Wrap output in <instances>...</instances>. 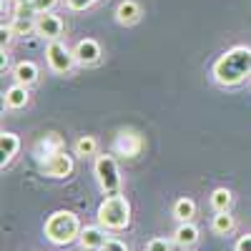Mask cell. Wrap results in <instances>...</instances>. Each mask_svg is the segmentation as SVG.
I'll return each mask as SVG.
<instances>
[{
	"label": "cell",
	"mask_w": 251,
	"mask_h": 251,
	"mask_svg": "<svg viewBox=\"0 0 251 251\" xmlns=\"http://www.w3.org/2000/svg\"><path fill=\"white\" fill-rule=\"evenodd\" d=\"M13 75H15V83H20V86H33L40 75V71L33 60H20L13 68Z\"/></svg>",
	"instance_id": "obj_15"
},
{
	"label": "cell",
	"mask_w": 251,
	"mask_h": 251,
	"mask_svg": "<svg viewBox=\"0 0 251 251\" xmlns=\"http://www.w3.org/2000/svg\"><path fill=\"white\" fill-rule=\"evenodd\" d=\"M78 241H80V246L86 251H100L103 244L108 241V236H106V231H103V226H86L80 231Z\"/></svg>",
	"instance_id": "obj_10"
},
{
	"label": "cell",
	"mask_w": 251,
	"mask_h": 251,
	"mask_svg": "<svg viewBox=\"0 0 251 251\" xmlns=\"http://www.w3.org/2000/svg\"><path fill=\"white\" fill-rule=\"evenodd\" d=\"M28 100H30L28 86H20V83H15V86H10V88L5 91V108H10V111L25 108Z\"/></svg>",
	"instance_id": "obj_14"
},
{
	"label": "cell",
	"mask_w": 251,
	"mask_h": 251,
	"mask_svg": "<svg viewBox=\"0 0 251 251\" xmlns=\"http://www.w3.org/2000/svg\"><path fill=\"white\" fill-rule=\"evenodd\" d=\"M80 221L73 211H55L46 221V239L55 246H68L80 239Z\"/></svg>",
	"instance_id": "obj_2"
},
{
	"label": "cell",
	"mask_w": 251,
	"mask_h": 251,
	"mask_svg": "<svg viewBox=\"0 0 251 251\" xmlns=\"http://www.w3.org/2000/svg\"><path fill=\"white\" fill-rule=\"evenodd\" d=\"M100 251H128V246H126L123 241H118V239H108Z\"/></svg>",
	"instance_id": "obj_25"
},
{
	"label": "cell",
	"mask_w": 251,
	"mask_h": 251,
	"mask_svg": "<svg viewBox=\"0 0 251 251\" xmlns=\"http://www.w3.org/2000/svg\"><path fill=\"white\" fill-rule=\"evenodd\" d=\"M73 55H75V63H80V66H93V63L100 60L103 50H100V46H98V40L83 38V40H78Z\"/></svg>",
	"instance_id": "obj_9"
},
{
	"label": "cell",
	"mask_w": 251,
	"mask_h": 251,
	"mask_svg": "<svg viewBox=\"0 0 251 251\" xmlns=\"http://www.w3.org/2000/svg\"><path fill=\"white\" fill-rule=\"evenodd\" d=\"M234 226H236V221H234V216L228 214V211H216V216H214V221H211L214 234H219V236L231 234V231H234Z\"/></svg>",
	"instance_id": "obj_19"
},
{
	"label": "cell",
	"mask_w": 251,
	"mask_h": 251,
	"mask_svg": "<svg viewBox=\"0 0 251 251\" xmlns=\"http://www.w3.org/2000/svg\"><path fill=\"white\" fill-rule=\"evenodd\" d=\"M13 3H15V5H28L30 0H13Z\"/></svg>",
	"instance_id": "obj_27"
},
{
	"label": "cell",
	"mask_w": 251,
	"mask_h": 251,
	"mask_svg": "<svg viewBox=\"0 0 251 251\" xmlns=\"http://www.w3.org/2000/svg\"><path fill=\"white\" fill-rule=\"evenodd\" d=\"M63 149H66L63 138L58 133H48V136H43L35 143V156H38V161H43V158H48V156H53V153H58Z\"/></svg>",
	"instance_id": "obj_12"
},
{
	"label": "cell",
	"mask_w": 251,
	"mask_h": 251,
	"mask_svg": "<svg viewBox=\"0 0 251 251\" xmlns=\"http://www.w3.org/2000/svg\"><path fill=\"white\" fill-rule=\"evenodd\" d=\"M13 38H25V35H33L35 33V20L30 15H15V20L8 25Z\"/></svg>",
	"instance_id": "obj_17"
},
{
	"label": "cell",
	"mask_w": 251,
	"mask_h": 251,
	"mask_svg": "<svg viewBox=\"0 0 251 251\" xmlns=\"http://www.w3.org/2000/svg\"><path fill=\"white\" fill-rule=\"evenodd\" d=\"M174 244L178 249H194L199 244V228L191 224V221H183L178 228H176V234H174Z\"/></svg>",
	"instance_id": "obj_13"
},
{
	"label": "cell",
	"mask_w": 251,
	"mask_h": 251,
	"mask_svg": "<svg viewBox=\"0 0 251 251\" xmlns=\"http://www.w3.org/2000/svg\"><path fill=\"white\" fill-rule=\"evenodd\" d=\"M98 0H66V5H68V10H73V13H80V10H88L91 5H96Z\"/></svg>",
	"instance_id": "obj_24"
},
{
	"label": "cell",
	"mask_w": 251,
	"mask_h": 251,
	"mask_svg": "<svg viewBox=\"0 0 251 251\" xmlns=\"http://www.w3.org/2000/svg\"><path fill=\"white\" fill-rule=\"evenodd\" d=\"M63 30H66V25H63V20L53 13H40L35 18V35L46 38V40H58L63 35Z\"/></svg>",
	"instance_id": "obj_8"
},
{
	"label": "cell",
	"mask_w": 251,
	"mask_h": 251,
	"mask_svg": "<svg viewBox=\"0 0 251 251\" xmlns=\"http://www.w3.org/2000/svg\"><path fill=\"white\" fill-rule=\"evenodd\" d=\"M231 201H234V196H231L228 188H216V191L211 194L214 211H228V208H231Z\"/></svg>",
	"instance_id": "obj_21"
},
{
	"label": "cell",
	"mask_w": 251,
	"mask_h": 251,
	"mask_svg": "<svg viewBox=\"0 0 251 251\" xmlns=\"http://www.w3.org/2000/svg\"><path fill=\"white\" fill-rule=\"evenodd\" d=\"M251 75V48L249 46H234L228 48L216 63H214V78L219 86L234 88Z\"/></svg>",
	"instance_id": "obj_1"
},
{
	"label": "cell",
	"mask_w": 251,
	"mask_h": 251,
	"mask_svg": "<svg viewBox=\"0 0 251 251\" xmlns=\"http://www.w3.org/2000/svg\"><path fill=\"white\" fill-rule=\"evenodd\" d=\"M98 224L108 231H123V228L131 226V203L126 196L121 194H113V196H106L103 203L98 206Z\"/></svg>",
	"instance_id": "obj_3"
},
{
	"label": "cell",
	"mask_w": 251,
	"mask_h": 251,
	"mask_svg": "<svg viewBox=\"0 0 251 251\" xmlns=\"http://www.w3.org/2000/svg\"><path fill=\"white\" fill-rule=\"evenodd\" d=\"M75 156H80V158H88V156H96V151H98V141L93 138V136H80L78 141H75Z\"/></svg>",
	"instance_id": "obj_20"
},
{
	"label": "cell",
	"mask_w": 251,
	"mask_h": 251,
	"mask_svg": "<svg viewBox=\"0 0 251 251\" xmlns=\"http://www.w3.org/2000/svg\"><path fill=\"white\" fill-rule=\"evenodd\" d=\"M174 216H176L181 224H183V221H194V216H196V201L188 199V196L178 199V201L174 203Z\"/></svg>",
	"instance_id": "obj_18"
},
{
	"label": "cell",
	"mask_w": 251,
	"mask_h": 251,
	"mask_svg": "<svg viewBox=\"0 0 251 251\" xmlns=\"http://www.w3.org/2000/svg\"><path fill=\"white\" fill-rule=\"evenodd\" d=\"M141 15H143V10H141V5L136 3V0H123V3H118V8H116V20L121 25H136L141 20Z\"/></svg>",
	"instance_id": "obj_11"
},
{
	"label": "cell",
	"mask_w": 251,
	"mask_h": 251,
	"mask_svg": "<svg viewBox=\"0 0 251 251\" xmlns=\"http://www.w3.org/2000/svg\"><path fill=\"white\" fill-rule=\"evenodd\" d=\"M93 174H96V181L100 186V191L106 196H113L118 194L121 188V174H118V163L113 156H98L96 158V166H93Z\"/></svg>",
	"instance_id": "obj_4"
},
{
	"label": "cell",
	"mask_w": 251,
	"mask_h": 251,
	"mask_svg": "<svg viewBox=\"0 0 251 251\" xmlns=\"http://www.w3.org/2000/svg\"><path fill=\"white\" fill-rule=\"evenodd\" d=\"M146 251H171V241L163 239V236H156L146 244Z\"/></svg>",
	"instance_id": "obj_23"
},
{
	"label": "cell",
	"mask_w": 251,
	"mask_h": 251,
	"mask_svg": "<svg viewBox=\"0 0 251 251\" xmlns=\"http://www.w3.org/2000/svg\"><path fill=\"white\" fill-rule=\"evenodd\" d=\"M20 151V138L10 131H3V136H0V153H3V169L15 158V153Z\"/></svg>",
	"instance_id": "obj_16"
},
{
	"label": "cell",
	"mask_w": 251,
	"mask_h": 251,
	"mask_svg": "<svg viewBox=\"0 0 251 251\" xmlns=\"http://www.w3.org/2000/svg\"><path fill=\"white\" fill-rule=\"evenodd\" d=\"M46 60H48V68L53 73H71V68L75 66V55L73 50H68L60 40H50L48 48H46Z\"/></svg>",
	"instance_id": "obj_5"
},
{
	"label": "cell",
	"mask_w": 251,
	"mask_h": 251,
	"mask_svg": "<svg viewBox=\"0 0 251 251\" xmlns=\"http://www.w3.org/2000/svg\"><path fill=\"white\" fill-rule=\"evenodd\" d=\"M55 5H58V0H30V8H33L35 15H40V13H50Z\"/></svg>",
	"instance_id": "obj_22"
},
{
	"label": "cell",
	"mask_w": 251,
	"mask_h": 251,
	"mask_svg": "<svg viewBox=\"0 0 251 251\" xmlns=\"http://www.w3.org/2000/svg\"><path fill=\"white\" fill-rule=\"evenodd\" d=\"M73 169H75V161H73V156L66 153V149L40 161V171L48 178H68L73 174Z\"/></svg>",
	"instance_id": "obj_6"
},
{
	"label": "cell",
	"mask_w": 251,
	"mask_h": 251,
	"mask_svg": "<svg viewBox=\"0 0 251 251\" xmlns=\"http://www.w3.org/2000/svg\"><path fill=\"white\" fill-rule=\"evenodd\" d=\"M236 251H251V234H246L236 241Z\"/></svg>",
	"instance_id": "obj_26"
},
{
	"label": "cell",
	"mask_w": 251,
	"mask_h": 251,
	"mask_svg": "<svg viewBox=\"0 0 251 251\" xmlns=\"http://www.w3.org/2000/svg\"><path fill=\"white\" fill-rule=\"evenodd\" d=\"M113 151L123 158H136L141 151H143V138L138 131L133 128H121L116 141H113Z\"/></svg>",
	"instance_id": "obj_7"
}]
</instances>
